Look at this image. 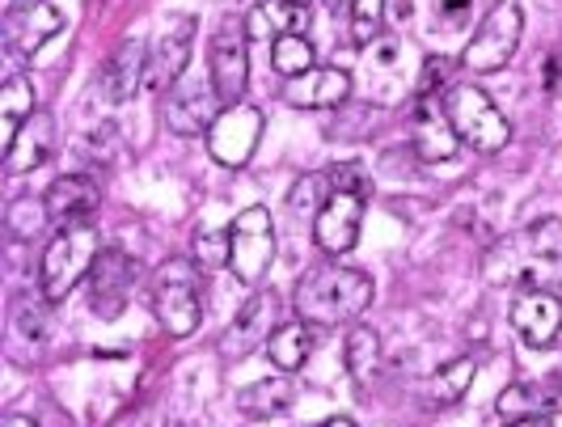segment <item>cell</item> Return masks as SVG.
I'll return each instance as SVG.
<instances>
[{
    "mask_svg": "<svg viewBox=\"0 0 562 427\" xmlns=\"http://www.w3.org/2000/svg\"><path fill=\"white\" fill-rule=\"evenodd\" d=\"M486 280L546 288V292L550 284H562V216H546L537 225L520 228L516 237L499 241L486 255Z\"/></svg>",
    "mask_w": 562,
    "mask_h": 427,
    "instance_id": "cell-1",
    "label": "cell"
},
{
    "mask_svg": "<svg viewBox=\"0 0 562 427\" xmlns=\"http://www.w3.org/2000/svg\"><path fill=\"white\" fill-rule=\"evenodd\" d=\"M372 305V280L356 267H313L292 288V310L310 326H338V322H356Z\"/></svg>",
    "mask_w": 562,
    "mask_h": 427,
    "instance_id": "cell-2",
    "label": "cell"
},
{
    "mask_svg": "<svg viewBox=\"0 0 562 427\" xmlns=\"http://www.w3.org/2000/svg\"><path fill=\"white\" fill-rule=\"evenodd\" d=\"M203 301H207V288H203V271H199L195 258H166L153 276V314L161 322L169 339H187L199 330V317H203Z\"/></svg>",
    "mask_w": 562,
    "mask_h": 427,
    "instance_id": "cell-3",
    "label": "cell"
},
{
    "mask_svg": "<svg viewBox=\"0 0 562 427\" xmlns=\"http://www.w3.org/2000/svg\"><path fill=\"white\" fill-rule=\"evenodd\" d=\"M98 255H102V233L89 221L59 228L56 237H52V246L43 250V262H38V292H43V301H52V305L64 301L93 271Z\"/></svg>",
    "mask_w": 562,
    "mask_h": 427,
    "instance_id": "cell-4",
    "label": "cell"
},
{
    "mask_svg": "<svg viewBox=\"0 0 562 427\" xmlns=\"http://www.w3.org/2000/svg\"><path fill=\"white\" fill-rule=\"evenodd\" d=\"M445 111L452 119L457 141L470 144L474 153H499L512 141V123H507L504 114H499V106L479 86H452Z\"/></svg>",
    "mask_w": 562,
    "mask_h": 427,
    "instance_id": "cell-5",
    "label": "cell"
},
{
    "mask_svg": "<svg viewBox=\"0 0 562 427\" xmlns=\"http://www.w3.org/2000/svg\"><path fill=\"white\" fill-rule=\"evenodd\" d=\"M360 77H364L372 102H381V106L402 102L411 89L419 86V68H415V56H411V43H402L394 34L368 43L360 52Z\"/></svg>",
    "mask_w": 562,
    "mask_h": 427,
    "instance_id": "cell-6",
    "label": "cell"
},
{
    "mask_svg": "<svg viewBox=\"0 0 562 427\" xmlns=\"http://www.w3.org/2000/svg\"><path fill=\"white\" fill-rule=\"evenodd\" d=\"M276 262V225L267 207H246L228 225V271L241 284H262V276Z\"/></svg>",
    "mask_w": 562,
    "mask_h": 427,
    "instance_id": "cell-7",
    "label": "cell"
},
{
    "mask_svg": "<svg viewBox=\"0 0 562 427\" xmlns=\"http://www.w3.org/2000/svg\"><path fill=\"white\" fill-rule=\"evenodd\" d=\"M520 34H525V18H520L516 4L504 0V4H495V9L482 18V26L474 30V38H470L461 64H465L470 72H499L507 59L516 56Z\"/></svg>",
    "mask_w": 562,
    "mask_h": 427,
    "instance_id": "cell-8",
    "label": "cell"
},
{
    "mask_svg": "<svg viewBox=\"0 0 562 427\" xmlns=\"http://www.w3.org/2000/svg\"><path fill=\"white\" fill-rule=\"evenodd\" d=\"M221 89L207 81H178V86L166 89V106H161V119L173 136H203L212 132V123L221 119Z\"/></svg>",
    "mask_w": 562,
    "mask_h": 427,
    "instance_id": "cell-9",
    "label": "cell"
},
{
    "mask_svg": "<svg viewBox=\"0 0 562 427\" xmlns=\"http://www.w3.org/2000/svg\"><path fill=\"white\" fill-rule=\"evenodd\" d=\"M246 22L241 18H225L216 38H212V52H207V64H212V86L221 89L225 106H237L241 93L250 86V56H246Z\"/></svg>",
    "mask_w": 562,
    "mask_h": 427,
    "instance_id": "cell-10",
    "label": "cell"
},
{
    "mask_svg": "<svg viewBox=\"0 0 562 427\" xmlns=\"http://www.w3.org/2000/svg\"><path fill=\"white\" fill-rule=\"evenodd\" d=\"M276 317H280L276 288H258L250 301L237 310V317L228 322L225 335H221V356L225 360H246L258 347H267V339L276 335Z\"/></svg>",
    "mask_w": 562,
    "mask_h": 427,
    "instance_id": "cell-11",
    "label": "cell"
},
{
    "mask_svg": "<svg viewBox=\"0 0 562 427\" xmlns=\"http://www.w3.org/2000/svg\"><path fill=\"white\" fill-rule=\"evenodd\" d=\"M258 136H262V111L237 102V106H225L221 119L212 123V132H207V153H212L221 166H228V170H241L254 157V148H258Z\"/></svg>",
    "mask_w": 562,
    "mask_h": 427,
    "instance_id": "cell-12",
    "label": "cell"
},
{
    "mask_svg": "<svg viewBox=\"0 0 562 427\" xmlns=\"http://www.w3.org/2000/svg\"><path fill=\"white\" fill-rule=\"evenodd\" d=\"M195 18L191 13H173L161 34H157V43L148 47V77H144V86L148 89H169L178 86V77L187 72V64H191V47H195Z\"/></svg>",
    "mask_w": 562,
    "mask_h": 427,
    "instance_id": "cell-13",
    "label": "cell"
},
{
    "mask_svg": "<svg viewBox=\"0 0 562 427\" xmlns=\"http://www.w3.org/2000/svg\"><path fill=\"white\" fill-rule=\"evenodd\" d=\"M360 221H364V191H330V200L322 203V212L313 221L317 250H326L330 258H342L347 250H356Z\"/></svg>",
    "mask_w": 562,
    "mask_h": 427,
    "instance_id": "cell-14",
    "label": "cell"
},
{
    "mask_svg": "<svg viewBox=\"0 0 562 427\" xmlns=\"http://www.w3.org/2000/svg\"><path fill=\"white\" fill-rule=\"evenodd\" d=\"M140 280V262L123 250H102L93 271H89V284H93V310L102 317L123 314V305L132 301V288Z\"/></svg>",
    "mask_w": 562,
    "mask_h": 427,
    "instance_id": "cell-15",
    "label": "cell"
},
{
    "mask_svg": "<svg viewBox=\"0 0 562 427\" xmlns=\"http://www.w3.org/2000/svg\"><path fill=\"white\" fill-rule=\"evenodd\" d=\"M59 30H64V13L47 0H18L4 13V43L18 56H34L47 38H56Z\"/></svg>",
    "mask_w": 562,
    "mask_h": 427,
    "instance_id": "cell-16",
    "label": "cell"
},
{
    "mask_svg": "<svg viewBox=\"0 0 562 427\" xmlns=\"http://www.w3.org/2000/svg\"><path fill=\"white\" fill-rule=\"evenodd\" d=\"M512 326L529 347H550L562 335V301L546 288H520L512 301Z\"/></svg>",
    "mask_w": 562,
    "mask_h": 427,
    "instance_id": "cell-17",
    "label": "cell"
},
{
    "mask_svg": "<svg viewBox=\"0 0 562 427\" xmlns=\"http://www.w3.org/2000/svg\"><path fill=\"white\" fill-rule=\"evenodd\" d=\"M144 77H148V47H144L140 38H123L106 56V64H102L98 89H102L106 102H127V98H136Z\"/></svg>",
    "mask_w": 562,
    "mask_h": 427,
    "instance_id": "cell-18",
    "label": "cell"
},
{
    "mask_svg": "<svg viewBox=\"0 0 562 427\" xmlns=\"http://www.w3.org/2000/svg\"><path fill=\"white\" fill-rule=\"evenodd\" d=\"M351 98V77L342 68H310L283 86V102L296 111H335Z\"/></svg>",
    "mask_w": 562,
    "mask_h": 427,
    "instance_id": "cell-19",
    "label": "cell"
},
{
    "mask_svg": "<svg viewBox=\"0 0 562 427\" xmlns=\"http://www.w3.org/2000/svg\"><path fill=\"white\" fill-rule=\"evenodd\" d=\"M495 411L504 419H554L562 415V381L559 377H546V381H516L507 385L504 394L495 398Z\"/></svg>",
    "mask_w": 562,
    "mask_h": 427,
    "instance_id": "cell-20",
    "label": "cell"
},
{
    "mask_svg": "<svg viewBox=\"0 0 562 427\" xmlns=\"http://www.w3.org/2000/svg\"><path fill=\"white\" fill-rule=\"evenodd\" d=\"M411 144H415V153H419L423 161H452L457 157V132H452V119L449 111H440V106H431L427 98H423L415 114H411Z\"/></svg>",
    "mask_w": 562,
    "mask_h": 427,
    "instance_id": "cell-21",
    "label": "cell"
},
{
    "mask_svg": "<svg viewBox=\"0 0 562 427\" xmlns=\"http://www.w3.org/2000/svg\"><path fill=\"white\" fill-rule=\"evenodd\" d=\"M98 200H102V191L89 173H64L47 191V212H52L56 225H77L98 207Z\"/></svg>",
    "mask_w": 562,
    "mask_h": 427,
    "instance_id": "cell-22",
    "label": "cell"
},
{
    "mask_svg": "<svg viewBox=\"0 0 562 427\" xmlns=\"http://www.w3.org/2000/svg\"><path fill=\"white\" fill-rule=\"evenodd\" d=\"M34 114H38L34 86H30L26 77H9V81L0 86V153H9V148L18 144L22 127H26Z\"/></svg>",
    "mask_w": 562,
    "mask_h": 427,
    "instance_id": "cell-23",
    "label": "cell"
},
{
    "mask_svg": "<svg viewBox=\"0 0 562 427\" xmlns=\"http://www.w3.org/2000/svg\"><path fill=\"white\" fill-rule=\"evenodd\" d=\"M52 141H56V123H52V114H34L26 127H22V136L18 144L4 153V173H30L38 170L43 161H47V153H52Z\"/></svg>",
    "mask_w": 562,
    "mask_h": 427,
    "instance_id": "cell-24",
    "label": "cell"
},
{
    "mask_svg": "<svg viewBox=\"0 0 562 427\" xmlns=\"http://www.w3.org/2000/svg\"><path fill=\"white\" fill-rule=\"evenodd\" d=\"M310 30V9L301 4H288V0H271V4H258L246 13V34L250 38H283V34H305Z\"/></svg>",
    "mask_w": 562,
    "mask_h": 427,
    "instance_id": "cell-25",
    "label": "cell"
},
{
    "mask_svg": "<svg viewBox=\"0 0 562 427\" xmlns=\"http://www.w3.org/2000/svg\"><path fill=\"white\" fill-rule=\"evenodd\" d=\"M292 402H296V381H292V372H283V377H267V381L246 385L237 394V411L250 419H271V415L288 411Z\"/></svg>",
    "mask_w": 562,
    "mask_h": 427,
    "instance_id": "cell-26",
    "label": "cell"
},
{
    "mask_svg": "<svg viewBox=\"0 0 562 427\" xmlns=\"http://www.w3.org/2000/svg\"><path fill=\"white\" fill-rule=\"evenodd\" d=\"M313 326L310 322H283L276 326V335L267 339V356L280 372H296L305 369V360L313 356Z\"/></svg>",
    "mask_w": 562,
    "mask_h": 427,
    "instance_id": "cell-27",
    "label": "cell"
},
{
    "mask_svg": "<svg viewBox=\"0 0 562 427\" xmlns=\"http://www.w3.org/2000/svg\"><path fill=\"white\" fill-rule=\"evenodd\" d=\"M376 369H381V335L372 326H364V322H356L347 330V372H351V381L360 390H368Z\"/></svg>",
    "mask_w": 562,
    "mask_h": 427,
    "instance_id": "cell-28",
    "label": "cell"
},
{
    "mask_svg": "<svg viewBox=\"0 0 562 427\" xmlns=\"http://www.w3.org/2000/svg\"><path fill=\"white\" fill-rule=\"evenodd\" d=\"M474 377H479V364H474L470 356H461V360L445 364V369L427 381V398H431V406H457V402L470 394Z\"/></svg>",
    "mask_w": 562,
    "mask_h": 427,
    "instance_id": "cell-29",
    "label": "cell"
},
{
    "mask_svg": "<svg viewBox=\"0 0 562 427\" xmlns=\"http://www.w3.org/2000/svg\"><path fill=\"white\" fill-rule=\"evenodd\" d=\"M271 68L280 72V77H305L310 68H317L313 64V47L305 34H283V38H276L271 43Z\"/></svg>",
    "mask_w": 562,
    "mask_h": 427,
    "instance_id": "cell-30",
    "label": "cell"
},
{
    "mask_svg": "<svg viewBox=\"0 0 562 427\" xmlns=\"http://www.w3.org/2000/svg\"><path fill=\"white\" fill-rule=\"evenodd\" d=\"M47 221H52L47 200H30V195H22V200L9 203L4 228H9V237H18V241H34V237L43 233V225H47Z\"/></svg>",
    "mask_w": 562,
    "mask_h": 427,
    "instance_id": "cell-31",
    "label": "cell"
},
{
    "mask_svg": "<svg viewBox=\"0 0 562 427\" xmlns=\"http://www.w3.org/2000/svg\"><path fill=\"white\" fill-rule=\"evenodd\" d=\"M330 200V173H305V178H296V187H292V195H288V212L301 221V216H310L317 221V212H322V203Z\"/></svg>",
    "mask_w": 562,
    "mask_h": 427,
    "instance_id": "cell-32",
    "label": "cell"
},
{
    "mask_svg": "<svg viewBox=\"0 0 562 427\" xmlns=\"http://www.w3.org/2000/svg\"><path fill=\"white\" fill-rule=\"evenodd\" d=\"M381 18H385V0H351V38L368 47L381 38Z\"/></svg>",
    "mask_w": 562,
    "mask_h": 427,
    "instance_id": "cell-33",
    "label": "cell"
},
{
    "mask_svg": "<svg viewBox=\"0 0 562 427\" xmlns=\"http://www.w3.org/2000/svg\"><path fill=\"white\" fill-rule=\"evenodd\" d=\"M195 262L203 267V271H212V267H228V228L225 233L199 228L195 233Z\"/></svg>",
    "mask_w": 562,
    "mask_h": 427,
    "instance_id": "cell-34",
    "label": "cell"
},
{
    "mask_svg": "<svg viewBox=\"0 0 562 427\" xmlns=\"http://www.w3.org/2000/svg\"><path fill=\"white\" fill-rule=\"evenodd\" d=\"M449 59L440 56H431V59H423V68H419V86H415V93H419V98H431V89L436 86H445V77H449Z\"/></svg>",
    "mask_w": 562,
    "mask_h": 427,
    "instance_id": "cell-35",
    "label": "cell"
},
{
    "mask_svg": "<svg viewBox=\"0 0 562 427\" xmlns=\"http://www.w3.org/2000/svg\"><path fill=\"white\" fill-rule=\"evenodd\" d=\"M330 191H364V187H360V170H351V166L330 170Z\"/></svg>",
    "mask_w": 562,
    "mask_h": 427,
    "instance_id": "cell-36",
    "label": "cell"
},
{
    "mask_svg": "<svg viewBox=\"0 0 562 427\" xmlns=\"http://www.w3.org/2000/svg\"><path fill=\"white\" fill-rule=\"evenodd\" d=\"M507 427H554L550 424V419H541V415H537V419H512V424Z\"/></svg>",
    "mask_w": 562,
    "mask_h": 427,
    "instance_id": "cell-37",
    "label": "cell"
},
{
    "mask_svg": "<svg viewBox=\"0 0 562 427\" xmlns=\"http://www.w3.org/2000/svg\"><path fill=\"white\" fill-rule=\"evenodd\" d=\"M4 427H38V424H34V419H26V415H9V419H4Z\"/></svg>",
    "mask_w": 562,
    "mask_h": 427,
    "instance_id": "cell-38",
    "label": "cell"
},
{
    "mask_svg": "<svg viewBox=\"0 0 562 427\" xmlns=\"http://www.w3.org/2000/svg\"><path fill=\"white\" fill-rule=\"evenodd\" d=\"M465 4H470V0H440V9H445V13H461Z\"/></svg>",
    "mask_w": 562,
    "mask_h": 427,
    "instance_id": "cell-39",
    "label": "cell"
},
{
    "mask_svg": "<svg viewBox=\"0 0 562 427\" xmlns=\"http://www.w3.org/2000/svg\"><path fill=\"white\" fill-rule=\"evenodd\" d=\"M317 427H356L351 419H342V415H335V419H326V424H317Z\"/></svg>",
    "mask_w": 562,
    "mask_h": 427,
    "instance_id": "cell-40",
    "label": "cell"
},
{
    "mask_svg": "<svg viewBox=\"0 0 562 427\" xmlns=\"http://www.w3.org/2000/svg\"><path fill=\"white\" fill-rule=\"evenodd\" d=\"M288 4H301V9H310V0H288Z\"/></svg>",
    "mask_w": 562,
    "mask_h": 427,
    "instance_id": "cell-41",
    "label": "cell"
},
{
    "mask_svg": "<svg viewBox=\"0 0 562 427\" xmlns=\"http://www.w3.org/2000/svg\"><path fill=\"white\" fill-rule=\"evenodd\" d=\"M330 4H351V0H330Z\"/></svg>",
    "mask_w": 562,
    "mask_h": 427,
    "instance_id": "cell-42",
    "label": "cell"
}]
</instances>
